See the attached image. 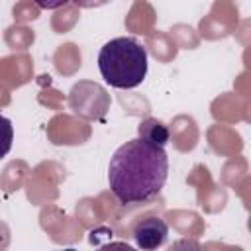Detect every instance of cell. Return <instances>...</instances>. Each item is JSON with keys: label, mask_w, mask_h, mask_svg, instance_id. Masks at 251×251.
Returning <instances> with one entry per match:
<instances>
[{"label": "cell", "mask_w": 251, "mask_h": 251, "mask_svg": "<svg viewBox=\"0 0 251 251\" xmlns=\"http://www.w3.org/2000/svg\"><path fill=\"white\" fill-rule=\"evenodd\" d=\"M96 251H137V249H133V247L127 245L126 241H110V243L98 247Z\"/></svg>", "instance_id": "7"}, {"label": "cell", "mask_w": 251, "mask_h": 251, "mask_svg": "<svg viewBox=\"0 0 251 251\" xmlns=\"http://www.w3.org/2000/svg\"><path fill=\"white\" fill-rule=\"evenodd\" d=\"M61 251H76V249H73V247H69V249H61Z\"/></svg>", "instance_id": "8"}, {"label": "cell", "mask_w": 251, "mask_h": 251, "mask_svg": "<svg viewBox=\"0 0 251 251\" xmlns=\"http://www.w3.org/2000/svg\"><path fill=\"white\" fill-rule=\"evenodd\" d=\"M167 237H169V226L165 224V220L157 216L145 218L133 227V239L141 251H157L159 247L165 245Z\"/></svg>", "instance_id": "3"}, {"label": "cell", "mask_w": 251, "mask_h": 251, "mask_svg": "<svg viewBox=\"0 0 251 251\" xmlns=\"http://www.w3.org/2000/svg\"><path fill=\"white\" fill-rule=\"evenodd\" d=\"M167 251H200V245L194 239H176Z\"/></svg>", "instance_id": "6"}, {"label": "cell", "mask_w": 251, "mask_h": 251, "mask_svg": "<svg viewBox=\"0 0 251 251\" xmlns=\"http://www.w3.org/2000/svg\"><path fill=\"white\" fill-rule=\"evenodd\" d=\"M167 176V151L139 137L126 141L110 157L108 184L120 204H137L157 196Z\"/></svg>", "instance_id": "1"}, {"label": "cell", "mask_w": 251, "mask_h": 251, "mask_svg": "<svg viewBox=\"0 0 251 251\" xmlns=\"http://www.w3.org/2000/svg\"><path fill=\"white\" fill-rule=\"evenodd\" d=\"M102 78L114 88H135L147 75V49L135 37H114L98 53Z\"/></svg>", "instance_id": "2"}, {"label": "cell", "mask_w": 251, "mask_h": 251, "mask_svg": "<svg viewBox=\"0 0 251 251\" xmlns=\"http://www.w3.org/2000/svg\"><path fill=\"white\" fill-rule=\"evenodd\" d=\"M137 135H139V139H143V141H147L151 145L163 147V149H165V145L171 139L169 127L161 120H157V118H145L137 126Z\"/></svg>", "instance_id": "4"}, {"label": "cell", "mask_w": 251, "mask_h": 251, "mask_svg": "<svg viewBox=\"0 0 251 251\" xmlns=\"http://www.w3.org/2000/svg\"><path fill=\"white\" fill-rule=\"evenodd\" d=\"M12 141H14V127L12 122L0 114V159L6 157L12 149Z\"/></svg>", "instance_id": "5"}]
</instances>
